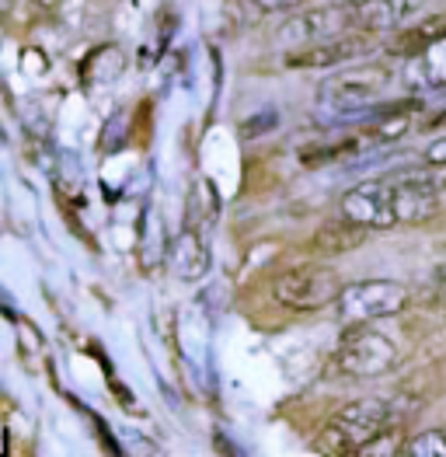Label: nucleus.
<instances>
[{"label":"nucleus","instance_id":"7","mask_svg":"<svg viewBox=\"0 0 446 457\" xmlns=\"http://www.w3.org/2000/svg\"><path fill=\"white\" fill-rule=\"evenodd\" d=\"M342 213L367 224L370 230H387L398 224L394 213V192H391V179H373L363 182L356 189H349L342 195Z\"/></svg>","mask_w":446,"mask_h":457},{"label":"nucleus","instance_id":"15","mask_svg":"<svg viewBox=\"0 0 446 457\" xmlns=\"http://www.w3.org/2000/svg\"><path fill=\"white\" fill-rule=\"evenodd\" d=\"M272 126H279V115L276 112H265V115H252V119H244V137H261V133H268Z\"/></svg>","mask_w":446,"mask_h":457},{"label":"nucleus","instance_id":"5","mask_svg":"<svg viewBox=\"0 0 446 457\" xmlns=\"http://www.w3.org/2000/svg\"><path fill=\"white\" fill-rule=\"evenodd\" d=\"M338 294H342L338 272L321 266H297L272 283V297L290 311H321L334 304Z\"/></svg>","mask_w":446,"mask_h":457},{"label":"nucleus","instance_id":"2","mask_svg":"<svg viewBox=\"0 0 446 457\" xmlns=\"http://www.w3.org/2000/svg\"><path fill=\"white\" fill-rule=\"evenodd\" d=\"M391 71L380 63H363L349 71H334L318 87V105L332 115V122L345 119H370L376 109V98L387 91Z\"/></svg>","mask_w":446,"mask_h":457},{"label":"nucleus","instance_id":"12","mask_svg":"<svg viewBox=\"0 0 446 457\" xmlns=\"http://www.w3.org/2000/svg\"><path fill=\"white\" fill-rule=\"evenodd\" d=\"M405 80H409L411 87H422V91H443L446 87V38H440V42H433L429 49L409 56Z\"/></svg>","mask_w":446,"mask_h":457},{"label":"nucleus","instance_id":"16","mask_svg":"<svg viewBox=\"0 0 446 457\" xmlns=\"http://www.w3.org/2000/svg\"><path fill=\"white\" fill-rule=\"evenodd\" d=\"M425 161H429V164H443L446 168V137L433 140V144L425 147Z\"/></svg>","mask_w":446,"mask_h":457},{"label":"nucleus","instance_id":"8","mask_svg":"<svg viewBox=\"0 0 446 457\" xmlns=\"http://www.w3.org/2000/svg\"><path fill=\"white\" fill-rule=\"evenodd\" d=\"M373 36H376V32L359 29L356 36L328 38V42H318V46H307V49L290 53L286 63H290V67H342V63H352V60H359L363 53H370Z\"/></svg>","mask_w":446,"mask_h":457},{"label":"nucleus","instance_id":"11","mask_svg":"<svg viewBox=\"0 0 446 457\" xmlns=\"http://www.w3.org/2000/svg\"><path fill=\"white\" fill-rule=\"evenodd\" d=\"M418 7L422 0H367L363 7H356V25L367 32H391L401 29Z\"/></svg>","mask_w":446,"mask_h":457},{"label":"nucleus","instance_id":"13","mask_svg":"<svg viewBox=\"0 0 446 457\" xmlns=\"http://www.w3.org/2000/svg\"><path fill=\"white\" fill-rule=\"evenodd\" d=\"M446 38V14H429V18H422L418 25H411L405 32H398L394 42H387V53L391 56H415V53H422V49H429L433 42H440Z\"/></svg>","mask_w":446,"mask_h":457},{"label":"nucleus","instance_id":"6","mask_svg":"<svg viewBox=\"0 0 446 457\" xmlns=\"http://www.w3.org/2000/svg\"><path fill=\"white\" fill-rule=\"evenodd\" d=\"M352 7L345 4H332V7H310L303 14H293L279 25L276 38L290 49H307V46H318V42H328V38H338L349 32V25L356 21L349 14Z\"/></svg>","mask_w":446,"mask_h":457},{"label":"nucleus","instance_id":"10","mask_svg":"<svg viewBox=\"0 0 446 457\" xmlns=\"http://www.w3.org/2000/svg\"><path fill=\"white\" fill-rule=\"evenodd\" d=\"M171 269L186 283H195V279H202L210 272V245L202 241L199 230L186 228L175 237V245H171Z\"/></svg>","mask_w":446,"mask_h":457},{"label":"nucleus","instance_id":"3","mask_svg":"<svg viewBox=\"0 0 446 457\" xmlns=\"http://www.w3.org/2000/svg\"><path fill=\"white\" fill-rule=\"evenodd\" d=\"M398 363V343L370 325H349L342 345L334 349V370L352 381H370Z\"/></svg>","mask_w":446,"mask_h":457},{"label":"nucleus","instance_id":"20","mask_svg":"<svg viewBox=\"0 0 446 457\" xmlns=\"http://www.w3.org/2000/svg\"><path fill=\"white\" fill-rule=\"evenodd\" d=\"M38 7H56V4H60V0H36Z\"/></svg>","mask_w":446,"mask_h":457},{"label":"nucleus","instance_id":"9","mask_svg":"<svg viewBox=\"0 0 446 457\" xmlns=\"http://www.w3.org/2000/svg\"><path fill=\"white\" fill-rule=\"evenodd\" d=\"M370 241V228L352 220V217H332L325 220L321 228L314 230V252L321 255H345V252H356Z\"/></svg>","mask_w":446,"mask_h":457},{"label":"nucleus","instance_id":"14","mask_svg":"<svg viewBox=\"0 0 446 457\" xmlns=\"http://www.w3.org/2000/svg\"><path fill=\"white\" fill-rule=\"evenodd\" d=\"M398 454L405 457H446V433L443 429H425V433H415L411 440L401 444Z\"/></svg>","mask_w":446,"mask_h":457},{"label":"nucleus","instance_id":"1","mask_svg":"<svg viewBox=\"0 0 446 457\" xmlns=\"http://www.w3.org/2000/svg\"><path fill=\"white\" fill-rule=\"evenodd\" d=\"M394 426V412L387 402H376V398H359V402H349L334 412L328 426L318 433V454L328 457H349V454H363L373 440H380L384 433H391Z\"/></svg>","mask_w":446,"mask_h":457},{"label":"nucleus","instance_id":"18","mask_svg":"<svg viewBox=\"0 0 446 457\" xmlns=\"http://www.w3.org/2000/svg\"><path fill=\"white\" fill-rule=\"evenodd\" d=\"M338 4H345V7H352V11H356V7H363L367 0H338Z\"/></svg>","mask_w":446,"mask_h":457},{"label":"nucleus","instance_id":"17","mask_svg":"<svg viewBox=\"0 0 446 457\" xmlns=\"http://www.w3.org/2000/svg\"><path fill=\"white\" fill-rule=\"evenodd\" d=\"M252 4H259L261 11H290V7H300L303 0H252Z\"/></svg>","mask_w":446,"mask_h":457},{"label":"nucleus","instance_id":"4","mask_svg":"<svg viewBox=\"0 0 446 457\" xmlns=\"http://www.w3.org/2000/svg\"><path fill=\"white\" fill-rule=\"evenodd\" d=\"M334 307L345 325H370L376 318L401 314L409 307V290L391 279H363V283L342 287Z\"/></svg>","mask_w":446,"mask_h":457},{"label":"nucleus","instance_id":"19","mask_svg":"<svg viewBox=\"0 0 446 457\" xmlns=\"http://www.w3.org/2000/svg\"><path fill=\"white\" fill-rule=\"evenodd\" d=\"M433 126H440V129H446V112L436 115V122H433Z\"/></svg>","mask_w":446,"mask_h":457}]
</instances>
